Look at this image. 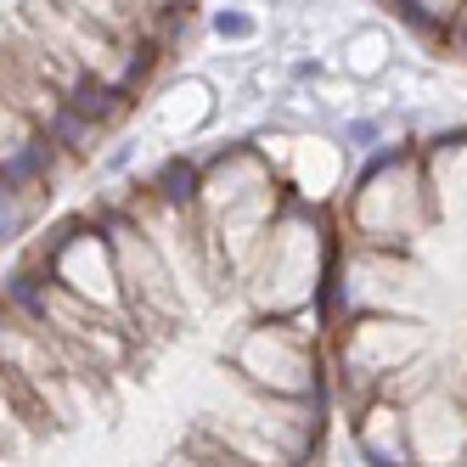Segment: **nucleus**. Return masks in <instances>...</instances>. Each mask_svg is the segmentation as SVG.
I'll list each match as a JSON object with an SVG mask.
<instances>
[{
	"label": "nucleus",
	"instance_id": "obj_2",
	"mask_svg": "<svg viewBox=\"0 0 467 467\" xmlns=\"http://www.w3.org/2000/svg\"><path fill=\"white\" fill-rule=\"evenodd\" d=\"M394 12H400V23H406L422 46L467 62V0H462V6H394Z\"/></svg>",
	"mask_w": 467,
	"mask_h": 467
},
{
	"label": "nucleus",
	"instance_id": "obj_1",
	"mask_svg": "<svg viewBox=\"0 0 467 467\" xmlns=\"http://www.w3.org/2000/svg\"><path fill=\"white\" fill-rule=\"evenodd\" d=\"M327 372L366 467H467V124L378 147L332 220Z\"/></svg>",
	"mask_w": 467,
	"mask_h": 467
},
{
	"label": "nucleus",
	"instance_id": "obj_3",
	"mask_svg": "<svg viewBox=\"0 0 467 467\" xmlns=\"http://www.w3.org/2000/svg\"><path fill=\"white\" fill-rule=\"evenodd\" d=\"M35 220H40V209H28L23 197L0 192V248H12L17 237H28V231H35Z\"/></svg>",
	"mask_w": 467,
	"mask_h": 467
}]
</instances>
